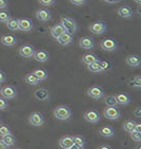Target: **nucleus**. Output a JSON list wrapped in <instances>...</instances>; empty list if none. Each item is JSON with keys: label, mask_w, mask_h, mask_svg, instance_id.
Segmentation results:
<instances>
[{"label": "nucleus", "mask_w": 141, "mask_h": 149, "mask_svg": "<svg viewBox=\"0 0 141 149\" xmlns=\"http://www.w3.org/2000/svg\"><path fill=\"white\" fill-rule=\"evenodd\" d=\"M128 85L134 88H140L141 87V76L138 74V76L134 77L133 79L128 82Z\"/></svg>", "instance_id": "obj_29"}, {"label": "nucleus", "mask_w": 141, "mask_h": 149, "mask_svg": "<svg viewBox=\"0 0 141 149\" xmlns=\"http://www.w3.org/2000/svg\"><path fill=\"white\" fill-rule=\"evenodd\" d=\"M36 17L38 20L42 22H46L51 19V12L46 10V8H40L38 11H36Z\"/></svg>", "instance_id": "obj_11"}, {"label": "nucleus", "mask_w": 141, "mask_h": 149, "mask_svg": "<svg viewBox=\"0 0 141 149\" xmlns=\"http://www.w3.org/2000/svg\"><path fill=\"white\" fill-rule=\"evenodd\" d=\"M121 112L117 108V106L114 107H107V108L103 110V116L109 120H117L118 118L120 117Z\"/></svg>", "instance_id": "obj_7"}, {"label": "nucleus", "mask_w": 141, "mask_h": 149, "mask_svg": "<svg viewBox=\"0 0 141 149\" xmlns=\"http://www.w3.org/2000/svg\"><path fill=\"white\" fill-rule=\"evenodd\" d=\"M73 40H74L73 35L67 32H64L60 37L57 38V41H58L60 45H69V44H71L73 42Z\"/></svg>", "instance_id": "obj_13"}, {"label": "nucleus", "mask_w": 141, "mask_h": 149, "mask_svg": "<svg viewBox=\"0 0 141 149\" xmlns=\"http://www.w3.org/2000/svg\"><path fill=\"white\" fill-rule=\"evenodd\" d=\"M6 26L10 31H18L19 29V19L10 18L6 22Z\"/></svg>", "instance_id": "obj_25"}, {"label": "nucleus", "mask_w": 141, "mask_h": 149, "mask_svg": "<svg viewBox=\"0 0 141 149\" xmlns=\"http://www.w3.org/2000/svg\"><path fill=\"white\" fill-rule=\"evenodd\" d=\"M1 141L3 142V143L6 144V146H12V145H14V144L16 143V139H15V136H12L11 133L10 134H6V136H1Z\"/></svg>", "instance_id": "obj_27"}, {"label": "nucleus", "mask_w": 141, "mask_h": 149, "mask_svg": "<svg viewBox=\"0 0 141 149\" xmlns=\"http://www.w3.org/2000/svg\"><path fill=\"white\" fill-rule=\"evenodd\" d=\"M88 96L95 100H99L104 96V89L101 86L94 85L88 89Z\"/></svg>", "instance_id": "obj_5"}, {"label": "nucleus", "mask_w": 141, "mask_h": 149, "mask_svg": "<svg viewBox=\"0 0 141 149\" xmlns=\"http://www.w3.org/2000/svg\"><path fill=\"white\" fill-rule=\"evenodd\" d=\"M69 149H84V146H80V145H77V144H73Z\"/></svg>", "instance_id": "obj_45"}, {"label": "nucleus", "mask_w": 141, "mask_h": 149, "mask_svg": "<svg viewBox=\"0 0 141 149\" xmlns=\"http://www.w3.org/2000/svg\"><path fill=\"white\" fill-rule=\"evenodd\" d=\"M33 57H34L35 60L38 62H46L48 60V58H50V55H48V52L44 51V49H40V51L35 52Z\"/></svg>", "instance_id": "obj_19"}, {"label": "nucleus", "mask_w": 141, "mask_h": 149, "mask_svg": "<svg viewBox=\"0 0 141 149\" xmlns=\"http://www.w3.org/2000/svg\"><path fill=\"white\" fill-rule=\"evenodd\" d=\"M134 131H137V132H141V124H140V123H136L135 128H134Z\"/></svg>", "instance_id": "obj_44"}, {"label": "nucleus", "mask_w": 141, "mask_h": 149, "mask_svg": "<svg viewBox=\"0 0 141 149\" xmlns=\"http://www.w3.org/2000/svg\"><path fill=\"white\" fill-rule=\"evenodd\" d=\"M88 69L90 70V72H102L101 66H100V61H96L94 62V63H90L88 65Z\"/></svg>", "instance_id": "obj_30"}, {"label": "nucleus", "mask_w": 141, "mask_h": 149, "mask_svg": "<svg viewBox=\"0 0 141 149\" xmlns=\"http://www.w3.org/2000/svg\"><path fill=\"white\" fill-rule=\"evenodd\" d=\"M136 125V122L133 120H126L123 124V128H124L125 131H128V132H132L134 131V128H135Z\"/></svg>", "instance_id": "obj_31"}, {"label": "nucleus", "mask_w": 141, "mask_h": 149, "mask_svg": "<svg viewBox=\"0 0 141 149\" xmlns=\"http://www.w3.org/2000/svg\"><path fill=\"white\" fill-rule=\"evenodd\" d=\"M0 149H8V146H6L1 140H0Z\"/></svg>", "instance_id": "obj_46"}, {"label": "nucleus", "mask_w": 141, "mask_h": 149, "mask_svg": "<svg viewBox=\"0 0 141 149\" xmlns=\"http://www.w3.org/2000/svg\"><path fill=\"white\" fill-rule=\"evenodd\" d=\"M130 133V139L133 140V141L137 142V143H139V142L141 141V132H137V131H132Z\"/></svg>", "instance_id": "obj_36"}, {"label": "nucleus", "mask_w": 141, "mask_h": 149, "mask_svg": "<svg viewBox=\"0 0 141 149\" xmlns=\"http://www.w3.org/2000/svg\"><path fill=\"white\" fill-rule=\"evenodd\" d=\"M18 53L23 58H33L35 54V48L31 44H23L19 47Z\"/></svg>", "instance_id": "obj_8"}, {"label": "nucleus", "mask_w": 141, "mask_h": 149, "mask_svg": "<svg viewBox=\"0 0 141 149\" xmlns=\"http://www.w3.org/2000/svg\"><path fill=\"white\" fill-rule=\"evenodd\" d=\"M104 2H107V3H115V2H118L120 0H102Z\"/></svg>", "instance_id": "obj_48"}, {"label": "nucleus", "mask_w": 141, "mask_h": 149, "mask_svg": "<svg viewBox=\"0 0 141 149\" xmlns=\"http://www.w3.org/2000/svg\"><path fill=\"white\" fill-rule=\"evenodd\" d=\"M16 149H21V148H16Z\"/></svg>", "instance_id": "obj_51"}, {"label": "nucleus", "mask_w": 141, "mask_h": 149, "mask_svg": "<svg viewBox=\"0 0 141 149\" xmlns=\"http://www.w3.org/2000/svg\"><path fill=\"white\" fill-rule=\"evenodd\" d=\"M135 149H141V146H140V145H138V146L136 147V148H135Z\"/></svg>", "instance_id": "obj_50"}, {"label": "nucleus", "mask_w": 141, "mask_h": 149, "mask_svg": "<svg viewBox=\"0 0 141 149\" xmlns=\"http://www.w3.org/2000/svg\"><path fill=\"white\" fill-rule=\"evenodd\" d=\"M118 15L121 18H130L133 16V10L128 6H122L118 8Z\"/></svg>", "instance_id": "obj_17"}, {"label": "nucleus", "mask_w": 141, "mask_h": 149, "mask_svg": "<svg viewBox=\"0 0 141 149\" xmlns=\"http://www.w3.org/2000/svg\"><path fill=\"white\" fill-rule=\"evenodd\" d=\"M136 3H138V4H141V0H135Z\"/></svg>", "instance_id": "obj_49"}, {"label": "nucleus", "mask_w": 141, "mask_h": 149, "mask_svg": "<svg viewBox=\"0 0 141 149\" xmlns=\"http://www.w3.org/2000/svg\"><path fill=\"white\" fill-rule=\"evenodd\" d=\"M107 29V24L103 21H94L93 23L90 25V33H93L95 35H101L105 32Z\"/></svg>", "instance_id": "obj_6"}, {"label": "nucleus", "mask_w": 141, "mask_h": 149, "mask_svg": "<svg viewBox=\"0 0 141 149\" xmlns=\"http://www.w3.org/2000/svg\"><path fill=\"white\" fill-rule=\"evenodd\" d=\"M0 42L2 43L4 46H13L16 44L17 39L15 36H13V35H4V36L1 37Z\"/></svg>", "instance_id": "obj_18"}, {"label": "nucleus", "mask_w": 141, "mask_h": 149, "mask_svg": "<svg viewBox=\"0 0 141 149\" xmlns=\"http://www.w3.org/2000/svg\"><path fill=\"white\" fill-rule=\"evenodd\" d=\"M48 97H50V93H48V91H46L45 88H39L35 91V98L39 101H45L48 99Z\"/></svg>", "instance_id": "obj_23"}, {"label": "nucleus", "mask_w": 141, "mask_h": 149, "mask_svg": "<svg viewBox=\"0 0 141 149\" xmlns=\"http://www.w3.org/2000/svg\"><path fill=\"white\" fill-rule=\"evenodd\" d=\"M98 149H113V148L111 146H109V145H101Z\"/></svg>", "instance_id": "obj_47"}, {"label": "nucleus", "mask_w": 141, "mask_h": 149, "mask_svg": "<svg viewBox=\"0 0 141 149\" xmlns=\"http://www.w3.org/2000/svg\"><path fill=\"white\" fill-rule=\"evenodd\" d=\"M73 144H74V141H73L72 136H63L59 140V146L62 149H69Z\"/></svg>", "instance_id": "obj_16"}, {"label": "nucleus", "mask_w": 141, "mask_h": 149, "mask_svg": "<svg viewBox=\"0 0 141 149\" xmlns=\"http://www.w3.org/2000/svg\"><path fill=\"white\" fill-rule=\"evenodd\" d=\"M100 66H101L102 72H103V70L111 69V67H112V64H111V62H107V61H100Z\"/></svg>", "instance_id": "obj_37"}, {"label": "nucleus", "mask_w": 141, "mask_h": 149, "mask_svg": "<svg viewBox=\"0 0 141 149\" xmlns=\"http://www.w3.org/2000/svg\"><path fill=\"white\" fill-rule=\"evenodd\" d=\"M114 128L112 127V126H102V127L99 128V134L102 136H104V138H112L113 136H114Z\"/></svg>", "instance_id": "obj_21"}, {"label": "nucleus", "mask_w": 141, "mask_h": 149, "mask_svg": "<svg viewBox=\"0 0 141 149\" xmlns=\"http://www.w3.org/2000/svg\"><path fill=\"white\" fill-rule=\"evenodd\" d=\"M60 23L62 24V26L64 27L65 32L69 33V34H74L77 31V23L74 19L71 18V17H62Z\"/></svg>", "instance_id": "obj_2"}, {"label": "nucleus", "mask_w": 141, "mask_h": 149, "mask_svg": "<svg viewBox=\"0 0 141 149\" xmlns=\"http://www.w3.org/2000/svg\"><path fill=\"white\" fill-rule=\"evenodd\" d=\"M0 93H1L2 98L4 99H13L16 97V89L11 85H6L1 87Z\"/></svg>", "instance_id": "obj_10"}, {"label": "nucleus", "mask_w": 141, "mask_h": 149, "mask_svg": "<svg viewBox=\"0 0 141 149\" xmlns=\"http://www.w3.org/2000/svg\"><path fill=\"white\" fill-rule=\"evenodd\" d=\"M104 103L107 105V107H114V106H117L118 104L116 102V99H115V96H107L105 97L104 99Z\"/></svg>", "instance_id": "obj_32"}, {"label": "nucleus", "mask_w": 141, "mask_h": 149, "mask_svg": "<svg viewBox=\"0 0 141 149\" xmlns=\"http://www.w3.org/2000/svg\"><path fill=\"white\" fill-rule=\"evenodd\" d=\"M84 119H85V121H88V123H98L101 118H100V115H99V112L97 111V110L90 109V110L85 111Z\"/></svg>", "instance_id": "obj_9"}, {"label": "nucleus", "mask_w": 141, "mask_h": 149, "mask_svg": "<svg viewBox=\"0 0 141 149\" xmlns=\"http://www.w3.org/2000/svg\"><path fill=\"white\" fill-rule=\"evenodd\" d=\"M8 6V0H0V10L6 8Z\"/></svg>", "instance_id": "obj_42"}, {"label": "nucleus", "mask_w": 141, "mask_h": 149, "mask_svg": "<svg viewBox=\"0 0 141 149\" xmlns=\"http://www.w3.org/2000/svg\"><path fill=\"white\" fill-rule=\"evenodd\" d=\"M100 46L103 51L107 52H114L117 49V43L116 40L112 37H107L102 39L101 42H100Z\"/></svg>", "instance_id": "obj_3"}, {"label": "nucleus", "mask_w": 141, "mask_h": 149, "mask_svg": "<svg viewBox=\"0 0 141 149\" xmlns=\"http://www.w3.org/2000/svg\"><path fill=\"white\" fill-rule=\"evenodd\" d=\"M98 61V57L95 55V54H92V53H88V54H85L84 56L82 57V62L86 65L90 63H94V62Z\"/></svg>", "instance_id": "obj_24"}, {"label": "nucleus", "mask_w": 141, "mask_h": 149, "mask_svg": "<svg viewBox=\"0 0 141 149\" xmlns=\"http://www.w3.org/2000/svg\"><path fill=\"white\" fill-rule=\"evenodd\" d=\"M69 2L74 6H82V4H84L85 0H69Z\"/></svg>", "instance_id": "obj_40"}, {"label": "nucleus", "mask_w": 141, "mask_h": 149, "mask_svg": "<svg viewBox=\"0 0 141 149\" xmlns=\"http://www.w3.org/2000/svg\"><path fill=\"white\" fill-rule=\"evenodd\" d=\"M6 80V74L2 72V70H0V83L4 82Z\"/></svg>", "instance_id": "obj_43"}, {"label": "nucleus", "mask_w": 141, "mask_h": 149, "mask_svg": "<svg viewBox=\"0 0 141 149\" xmlns=\"http://www.w3.org/2000/svg\"><path fill=\"white\" fill-rule=\"evenodd\" d=\"M55 1L56 0H39V3L44 6H53L54 3H55Z\"/></svg>", "instance_id": "obj_38"}, {"label": "nucleus", "mask_w": 141, "mask_h": 149, "mask_svg": "<svg viewBox=\"0 0 141 149\" xmlns=\"http://www.w3.org/2000/svg\"><path fill=\"white\" fill-rule=\"evenodd\" d=\"M33 74H35V76H36V78H37L39 81H43V80H45V79L48 78V72H46L45 69H43V68L35 69L34 72H33Z\"/></svg>", "instance_id": "obj_26"}, {"label": "nucleus", "mask_w": 141, "mask_h": 149, "mask_svg": "<svg viewBox=\"0 0 141 149\" xmlns=\"http://www.w3.org/2000/svg\"><path fill=\"white\" fill-rule=\"evenodd\" d=\"M65 32V29H64V27L62 26L61 23H58V24H55L53 27L51 29V35L52 37L55 38V39H57V38H59L60 36H61L63 33Z\"/></svg>", "instance_id": "obj_20"}, {"label": "nucleus", "mask_w": 141, "mask_h": 149, "mask_svg": "<svg viewBox=\"0 0 141 149\" xmlns=\"http://www.w3.org/2000/svg\"><path fill=\"white\" fill-rule=\"evenodd\" d=\"M54 116L60 121L69 120L71 116H72V109L69 108V106H65V105H60V106H57L55 108Z\"/></svg>", "instance_id": "obj_1"}, {"label": "nucleus", "mask_w": 141, "mask_h": 149, "mask_svg": "<svg viewBox=\"0 0 141 149\" xmlns=\"http://www.w3.org/2000/svg\"><path fill=\"white\" fill-rule=\"evenodd\" d=\"M73 141H74V144H77L80 146H84L85 144V139L82 136H73Z\"/></svg>", "instance_id": "obj_33"}, {"label": "nucleus", "mask_w": 141, "mask_h": 149, "mask_svg": "<svg viewBox=\"0 0 141 149\" xmlns=\"http://www.w3.org/2000/svg\"><path fill=\"white\" fill-rule=\"evenodd\" d=\"M24 79H25V82H27V84H29V85H37L38 83L40 82L37 78H36V76H35V74H33V72H31V74H27Z\"/></svg>", "instance_id": "obj_28"}, {"label": "nucleus", "mask_w": 141, "mask_h": 149, "mask_svg": "<svg viewBox=\"0 0 141 149\" xmlns=\"http://www.w3.org/2000/svg\"><path fill=\"white\" fill-rule=\"evenodd\" d=\"M8 107V102L4 98H0V109H4Z\"/></svg>", "instance_id": "obj_39"}, {"label": "nucleus", "mask_w": 141, "mask_h": 149, "mask_svg": "<svg viewBox=\"0 0 141 149\" xmlns=\"http://www.w3.org/2000/svg\"><path fill=\"white\" fill-rule=\"evenodd\" d=\"M44 117H43L42 113H40L38 111L32 112L29 117V122L31 125L36 126V127H40L44 124Z\"/></svg>", "instance_id": "obj_4"}, {"label": "nucleus", "mask_w": 141, "mask_h": 149, "mask_svg": "<svg viewBox=\"0 0 141 149\" xmlns=\"http://www.w3.org/2000/svg\"><path fill=\"white\" fill-rule=\"evenodd\" d=\"M33 29V22L29 18L19 19V29L23 32H29Z\"/></svg>", "instance_id": "obj_12"}, {"label": "nucleus", "mask_w": 141, "mask_h": 149, "mask_svg": "<svg viewBox=\"0 0 141 149\" xmlns=\"http://www.w3.org/2000/svg\"><path fill=\"white\" fill-rule=\"evenodd\" d=\"M79 46L83 49H92L94 47V40L90 37H82L79 40Z\"/></svg>", "instance_id": "obj_15"}, {"label": "nucleus", "mask_w": 141, "mask_h": 149, "mask_svg": "<svg viewBox=\"0 0 141 149\" xmlns=\"http://www.w3.org/2000/svg\"><path fill=\"white\" fill-rule=\"evenodd\" d=\"M11 133V128L8 125H0V136H4Z\"/></svg>", "instance_id": "obj_35"}, {"label": "nucleus", "mask_w": 141, "mask_h": 149, "mask_svg": "<svg viewBox=\"0 0 141 149\" xmlns=\"http://www.w3.org/2000/svg\"><path fill=\"white\" fill-rule=\"evenodd\" d=\"M115 99H116V102L117 104H120V105H126L130 102V95L124 93H120L118 95L115 96Z\"/></svg>", "instance_id": "obj_22"}, {"label": "nucleus", "mask_w": 141, "mask_h": 149, "mask_svg": "<svg viewBox=\"0 0 141 149\" xmlns=\"http://www.w3.org/2000/svg\"><path fill=\"white\" fill-rule=\"evenodd\" d=\"M125 62L128 66L132 67H137L141 64V59L138 55H128L126 58H125Z\"/></svg>", "instance_id": "obj_14"}, {"label": "nucleus", "mask_w": 141, "mask_h": 149, "mask_svg": "<svg viewBox=\"0 0 141 149\" xmlns=\"http://www.w3.org/2000/svg\"><path fill=\"white\" fill-rule=\"evenodd\" d=\"M133 113L136 118H141V107H137V108L134 110Z\"/></svg>", "instance_id": "obj_41"}, {"label": "nucleus", "mask_w": 141, "mask_h": 149, "mask_svg": "<svg viewBox=\"0 0 141 149\" xmlns=\"http://www.w3.org/2000/svg\"><path fill=\"white\" fill-rule=\"evenodd\" d=\"M11 18V16H10V13H8V11H0V22H8V19Z\"/></svg>", "instance_id": "obj_34"}, {"label": "nucleus", "mask_w": 141, "mask_h": 149, "mask_svg": "<svg viewBox=\"0 0 141 149\" xmlns=\"http://www.w3.org/2000/svg\"><path fill=\"white\" fill-rule=\"evenodd\" d=\"M0 89H1V86H0Z\"/></svg>", "instance_id": "obj_52"}]
</instances>
